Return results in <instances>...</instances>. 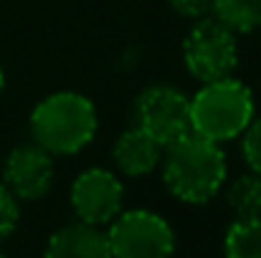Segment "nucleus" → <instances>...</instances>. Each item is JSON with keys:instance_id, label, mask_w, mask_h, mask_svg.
I'll use <instances>...</instances> for the list:
<instances>
[{"instance_id": "f257e3e1", "label": "nucleus", "mask_w": 261, "mask_h": 258, "mask_svg": "<svg viewBox=\"0 0 261 258\" xmlns=\"http://www.w3.org/2000/svg\"><path fill=\"white\" fill-rule=\"evenodd\" d=\"M160 165L165 187L188 205H205L213 200L228 177V162L221 145L193 132L165 147Z\"/></svg>"}, {"instance_id": "f03ea898", "label": "nucleus", "mask_w": 261, "mask_h": 258, "mask_svg": "<svg viewBox=\"0 0 261 258\" xmlns=\"http://www.w3.org/2000/svg\"><path fill=\"white\" fill-rule=\"evenodd\" d=\"M99 129L96 106L79 91H56L31 111V137L54 157L76 155Z\"/></svg>"}, {"instance_id": "7ed1b4c3", "label": "nucleus", "mask_w": 261, "mask_h": 258, "mask_svg": "<svg viewBox=\"0 0 261 258\" xmlns=\"http://www.w3.org/2000/svg\"><path fill=\"white\" fill-rule=\"evenodd\" d=\"M251 119L254 94L233 76L205 81L195 91V96H190V132L216 145H226L241 137Z\"/></svg>"}, {"instance_id": "20e7f679", "label": "nucleus", "mask_w": 261, "mask_h": 258, "mask_svg": "<svg viewBox=\"0 0 261 258\" xmlns=\"http://www.w3.org/2000/svg\"><path fill=\"white\" fill-rule=\"evenodd\" d=\"M182 61L200 84L233 76L239 66L236 33L218 18H200L182 41Z\"/></svg>"}, {"instance_id": "39448f33", "label": "nucleus", "mask_w": 261, "mask_h": 258, "mask_svg": "<svg viewBox=\"0 0 261 258\" xmlns=\"http://www.w3.org/2000/svg\"><path fill=\"white\" fill-rule=\"evenodd\" d=\"M112 258H170L175 233L170 223L145 208L122 210L107 231Z\"/></svg>"}, {"instance_id": "423d86ee", "label": "nucleus", "mask_w": 261, "mask_h": 258, "mask_svg": "<svg viewBox=\"0 0 261 258\" xmlns=\"http://www.w3.org/2000/svg\"><path fill=\"white\" fill-rule=\"evenodd\" d=\"M137 127L147 132L163 150L190 134V96L170 84L145 89L135 104Z\"/></svg>"}, {"instance_id": "0eeeda50", "label": "nucleus", "mask_w": 261, "mask_h": 258, "mask_svg": "<svg viewBox=\"0 0 261 258\" xmlns=\"http://www.w3.org/2000/svg\"><path fill=\"white\" fill-rule=\"evenodd\" d=\"M76 218L89 225H109L124 205V185L112 170L89 167L71 185L69 192Z\"/></svg>"}, {"instance_id": "6e6552de", "label": "nucleus", "mask_w": 261, "mask_h": 258, "mask_svg": "<svg viewBox=\"0 0 261 258\" xmlns=\"http://www.w3.org/2000/svg\"><path fill=\"white\" fill-rule=\"evenodd\" d=\"M54 155L36 142L15 147L3 165V185L18 200H41L54 185Z\"/></svg>"}, {"instance_id": "1a4fd4ad", "label": "nucleus", "mask_w": 261, "mask_h": 258, "mask_svg": "<svg viewBox=\"0 0 261 258\" xmlns=\"http://www.w3.org/2000/svg\"><path fill=\"white\" fill-rule=\"evenodd\" d=\"M163 147L140 127H129L124 129L114 147H112V160L114 167L127 175V177H145L150 172H155L163 162Z\"/></svg>"}, {"instance_id": "9d476101", "label": "nucleus", "mask_w": 261, "mask_h": 258, "mask_svg": "<svg viewBox=\"0 0 261 258\" xmlns=\"http://www.w3.org/2000/svg\"><path fill=\"white\" fill-rule=\"evenodd\" d=\"M43 258H112V251L104 231L76 220L48 238Z\"/></svg>"}, {"instance_id": "9b49d317", "label": "nucleus", "mask_w": 261, "mask_h": 258, "mask_svg": "<svg viewBox=\"0 0 261 258\" xmlns=\"http://www.w3.org/2000/svg\"><path fill=\"white\" fill-rule=\"evenodd\" d=\"M226 258H261V218H236L223 238Z\"/></svg>"}, {"instance_id": "f8f14e48", "label": "nucleus", "mask_w": 261, "mask_h": 258, "mask_svg": "<svg viewBox=\"0 0 261 258\" xmlns=\"http://www.w3.org/2000/svg\"><path fill=\"white\" fill-rule=\"evenodd\" d=\"M213 18L233 33H251L261 28V0H213Z\"/></svg>"}, {"instance_id": "ddd939ff", "label": "nucleus", "mask_w": 261, "mask_h": 258, "mask_svg": "<svg viewBox=\"0 0 261 258\" xmlns=\"http://www.w3.org/2000/svg\"><path fill=\"white\" fill-rule=\"evenodd\" d=\"M226 203L236 218H261V175L246 172L226 190Z\"/></svg>"}, {"instance_id": "4468645a", "label": "nucleus", "mask_w": 261, "mask_h": 258, "mask_svg": "<svg viewBox=\"0 0 261 258\" xmlns=\"http://www.w3.org/2000/svg\"><path fill=\"white\" fill-rule=\"evenodd\" d=\"M241 152L249 170L261 175V119H251V124L241 134Z\"/></svg>"}, {"instance_id": "2eb2a0df", "label": "nucleus", "mask_w": 261, "mask_h": 258, "mask_svg": "<svg viewBox=\"0 0 261 258\" xmlns=\"http://www.w3.org/2000/svg\"><path fill=\"white\" fill-rule=\"evenodd\" d=\"M18 220H20L18 197L0 182V243L13 236V231L18 228Z\"/></svg>"}, {"instance_id": "dca6fc26", "label": "nucleus", "mask_w": 261, "mask_h": 258, "mask_svg": "<svg viewBox=\"0 0 261 258\" xmlns=\"http://www.w3.org/2000/svg\"><path fill=\"white\" fill-rule=\"evenodd\" d=\"M168 3H170V8L175 13L182 15V18L200 20V18L213 15V0H168Z\"/></svg>"}, {"instance_id": "f3484780", "label": "nucleus", "mask_w": 261, "mask_h": 258, "mask_svg": "<svg viewBox=\"0 0 261 258\" xmlns=\"http://www.w3.org/2000/svg\"><path fill=\"white\" fill-rule=\"evenodd\" d=\"M3 89H5V71H3V66H0V94H3Z\"/></svg>"}, {"instance_id": "a211bd4d", "label": "nucleus", "mask_w": 261, "mask_h": 258, "mask_svg": "<svg viewBox=\"0 0 261 258\" xmlns=\"http://www.w3.org/2000/svg\"><path fill=\"white\" fill-rule=\"evenodd\" d=\"M0 258H5V256H3V253H0Z\"/></svg>"}]
</instances>
